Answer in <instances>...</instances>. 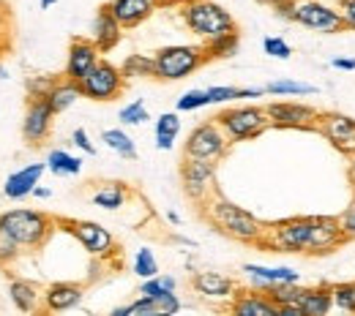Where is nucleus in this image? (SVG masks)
I'll list each match as a JSON object with an SVG mask.
<instances>
[{"label": "nucleus", "instance_id": "nucleus-50", "mask_svg": "<svg viewBox=\"0 0 355 316\" xmlns=\"http://www.w3.org/2000/svg\"><path fill=\"white\" fill-rule=\"evenodd\" d=\"M39 3H42V8H49V6H55L58 0H39Z\"/></svg>", "mask_w": 355, "mask_h": 316}, {"label": "nucleus", "instance_id": "nucleus-31", "mask_svg": "<svg viewBox=\"0 0 355 316\" xmlns=\"http://www.w3.org/2000/svg\"><path fill=\"white\" fill-rule=\"evenodd\" d=\"M126 80H137V77H156V60L153 55H129L121 66Z\"/></svg>", "mask_w": 355, "mask_h": 316}, {"label": "nucleus", "instance_id": "nucleus-14", "mask_svg": "<svg viewBox=\"0 0 355 316\" xmlns=\"http://www.w3.org/2000/svg\"><path fill=\"white\" fill-rule=\"evenodd\" d=\"M52 120H55V112L46 104V98H31L28 109H25V118H22V139L31 147L44 145L52 134Z\"/></svg>", "mask_w": 355, "mask_h": 316}, {"label": "nucleus", "instance_id": "nucleus-44", "mask_svg": "<svg viewBox=\"0 0 355 316\" xmlns=\"http://www.w3.org/2000/svg\"><path fill=\"white\" fill-rule=\"evenodd\" d=\"M342 229H345V234H347V240H355V199L350 202V207L342 213Z\"/></svg>", "mask_w": 355, "mask_h": 316}, {"label": "nucleus", "instance_id": "nucleus-46", "mask_svg": "<svg viewBox=\"0 0 355 316\" xmlns=\"http://www.w3.org/2000/svg\"><path fill=\"white\" fill-rule=\"evenodd\" d=\"M279 314L282 316H306L301 306H282V308H279Z\"/></svg>", "mask_w": 355, "mask_h": 316}, {"label": "nucleus", "instance_id": "nucleus-10", "mask_svg": "<svg viewBox=\"0 0 355 316\" xmlns=\"http://www.w3.org/2000/svg\"><path fill=\"white\" fill-rule=\"evenodd\" d=\"M295 22L322 36H334L345 30V19L339 8L322 0H295Z\"/></svg>", "mask_w": 355, "mask_h": 316}, {"label": "nucleus", "instance_id": "nucleus-20", "mask_svg": "<svg viewBox=\"0 0 355 316\" xmlns=\"http://www.w3.org/2000/svg\"><path fill=\"white\" fill-rule=\"evenodd\" d=\"M8 300L22 314H39V311H44V292H42L39 284H33L28 278H11L8 281Z\"/></svg>", "mask_w": 355, "mask_h": 316}, {"label": "nucleus", "instance_id": "nucleus-15", "mask_svg": "<svg viewBox=\"0 0 355 316\" xmlns=\"http://www.w3.org/2000/svg\"><path fill=\"white\" fill-rule=\"evenodd\" d=\"M191 289L205 300H232L238 292V284L224 272L200 270L191 275Z\"/></svg>", "mask_w": 355, "mask_h": 316}, {"label": "nucleus", "instance_id": "nucleus-25", "mask_svg": "<svg viewBox=\"0 0 355 316\" xmlns=\"http://www.w3.org/2000/svg\"><path fill=\"white\" fill-rule=\"evenodd\" d=\"M80 98H85V95H83V88H80V82H77V80H69V77L63 74V80H58L55 88H52L49 95H46V104L52 106L55 115H63V112L71 109Z\"/></svg>", "mask_w": 355, "mask_h": 316}, {"label": "nucleus", "instance_id": "nucleus-7", "mask_svg": "<svg viewBox=\"0 0 355 316\" xmlns=\"http://www.w3.org/2000/svg\"><path fill=\"white\" fill-rule=\"evenodd\" d=\"M230 136L224 134V129L219 126V120H205L200 126L191 129V134L186 136L183 145V158H205V161H219L227 147H230Z\"/></svg>", "mask_w": 355, "mask_h": 316}, {"label": "nucleus", "instance_id": "nucleus-39", "mask_svg": "<svg viewBox=\"0 0 355 316\" xmlns=\"http://www.w3.org/2000/svg\"><path fill=\"white\" fill-rule=\"evenodd\" d=\"M55 82H58V77H28L25 91L31 98H46L49 91L55 88Z\"/></svg>", "mask_w": 355, "mask_h": 316}, {"label": "nucleus", "instance_id": "nucleus-38", "mask_svg": "<svg viewBox=\"0 0 355 316\" xmlns=\"http://www.w3.org/2000/svg\"><path fill=\"white\" fill-rule=\"evenodd\" d=\"M208 91H186L180 98H178V112H194V109H202L208 106Z\"/></svg>", "mask_w": 355, "mask_h": 316}, {"label": "nucleus", "instance_id": "nucleus-1", "mask_svg": "<svg viewBox=\"0 0 355 316\" xmlns=\"http://www.w3.org/2000/svg\"><path fill=\"white\" fill-rule=\"evenodd\" d=\"M347 243V234L336 216H295L266 226L260 248L276 254H309L325 257Z\"/></svg>", "mask_w": 355, "mask_h": 316}, {"label": "nucleus", "instance_id": "nucleus-49", "mask_svg": "<svg viewBox=\"0 0 355 316\" xmlns=\"http://www.w3.org/2000/svg\"><path fill=\"white\" fill-rule=\"evenodd\" d=\"M167 221H170V224H180V216H178L175 210H167Z\"/></svg>", "mask_w": 355, "mask_h": 316}, {"label": "nucleus", "instance_id": "nucleus-28", "mask_svg": "<svg viewBox=\"0 0 355 316\" xmlns=\"http://www.w3.org/2000/svg\"><path fill=\"white\" fill-rule=\"evenodd\" d=\"M178 134H180V118H178V112H164V115L156 118V147L159 150H173Z\"/></svg>", "mask_w": 355, "mask_h": 316}, {"label": "nucleus", "instance_id": "nucleus-19", "mask_svg": "<svg viewBox=\"0 0 355 316\" xmlns=\"http://www.w3.org/2000/svg\"><path fill=\"white\" fill-rule=\"evenodd\" d=\"M230 311L235 316H282L279 306L260 289L235 292V297L230 300Z\"/></svg>", "mask_w": 355, "mask_h": 316}, {"label": "nucleus", "instance_id": "nucleus-3", "mask_svg": "<svg viewBox=\"0 0 355 316\" xmlns=\"http://www.w3.org/2000/svg\"><path fill=\"white\" fill-rule=\"evenodd\" d=\"M0 224L6 226L17 243L28 251H39L55 232V219H49L42 210H28V207H17V210H6L0 213Z\"/></svg>", "mask_w": 355, "mask_h": 316}, {"label": "nucleus", "instance_id": "nucleus-30", "mask_svg": "<svg viewBox=\"0 0 355 316\" xmlns=\"http://www.w3.org/2000/svg\"><path fill=\"white\" fill-rule=\"evenodd\" d=\"M238 44H241L238 30L222 33V36L205 41V55H208V60H224V57H232L238 52Z\"/></svg>", "mask_w": 355, "mask_h": 316}, {"label": "nucleus", "instance_id": "nucleus-6", "mask_svg": "<svg viewBox=\"0 0 355 316\" xmlns=\"http://www.w3.org/2000/svg\"><path fill=\"white\" fill-rule=\"evenodd\" d=\"M219 126L224 129V134L230 136V142H249L254 136L266 134L270 126L266 106H227L216 115Z\"/></svg>", "mask_w": 355, "mask_h": 316}, {"label": "nucleus", "instance_id": "nucleus-12", "mask_svg": "<svg viewBox=\"0 0 355 316\" xmlns=\"http://www.w3.org/2000/svg\"><path fill=\"white\" fill-rule=\"evenodd\" d=\"M63 226H69L71 237L88 251L96 259H110L118 251V243L112 237V232L107 226L96 224V221H60Z\"/></svg>", "mask_w": 355, "mask_h": 316}, {"label": "nucleus", "instance_id": "nucleus-2", "mask_svg": "<svg viewBox=\"0 0 355 316\" xmlns=\"http://www.w3.org/2000/svg\"><path fill=\"white\" fill-rule=\"evenodd\" d=\"M202 207H205V219L216 226L222 234L243 243V245H260V240L266 234V224L257 216H252L249 210H243L241 205L214 194Z\"/></svg>", "mask_w": 355, "mask_h": 316}, {"label": "nucleus", "instance_id": "nucleus-21", "mask_svg": "<svg viewBox=\"0 0 355 316\" xmlns=\"http://www.w3.org/2000/svg\"><path fill=\"white\" fill-rule=\"evenodd\" d=\"M121 39H123V25L112 17V11L104 3L96 11V19H93V41H96V46L104 55V52H112L115 46L121 44Z\"/></svg>", "mask_w": 355, "mask_h": 316}, {"label": "nucleus", "instance_id": "nucleus-33", "mask_svg": "<svg viewBox=\"0 0 355 316\" xmlns=\"http://www.w3.org/2000/svg\"><path fill=\"white\" fill-rule=\"evenodd\" d=\"M331 297H334V308L345 314H355V281L331 284Z\"/></svg>", "mask_w": 355, "mask_h": 316}, {"label": "nucleus", "instance_id": "nucleus-13", "mask_svg": "<svg viewBox=\"0 0 355 316\" xmlns=\"http://www.w3.org/2000/svg\"><path fill=\"white\" fill-rule=\"evenodd\" d=\"M314 131H320V136H325V142H331V147L342 156H355V118L342 112H320Z\"/></svg>", "mask_w": 355, "mask_h": 316}, {"label": "nucleus", "instance_id": "nucleus-16", "mask_svg": "<svg viewBox=\"0 0 355 316\" xmlns=\"http://www.w3.org/2000/svg\"><path fill=\"white\" fill-rule=\"evenodd\" d=\"M101 60V49L96 46L93 39H74L69 46V55H66V77L69 80H83L90 68Z\"/></svg>", "mask_w": 355, "mask_h": 316}, {"label": "nucleus", "instance_id": "nucleus-43", "mask_svg": "<svg viewBox=\"0 0 355 316\" xmlns=\"http://www.w3.org/2000/svg\"><path fill=\"white\" fill-rule=\"evenodd\" d=\"M336 8L345 19V30H355V0H339Z\"/></svg>", "mask_w": 355, "mask_h": 316}, {"label": "nucleus", "instance_id": "nucleus-36", "mask_svg": "<svg viewBox=\"0 0 355 316\" xmlns=\"http://www.w3.org/2000/svg\"><path fill=\"white\" fill-rule=\"evenodd\" d=\"M132 270L137 278H153V275H159V262H156V257H153V251L150 248H139L137 251V257H134V265Z\"/></svg>", "mask_w": 355, "mask_h": 316}, {"label": "nucleus", "instance_id": "nucleus-18", "mask_svg": "<svg viewBox=\"0 0 355 316\" xmlns=\"http://www.w3.org/2000/svg\"><path fill=\"white\" fill-rule=\"evenodd\" d=\"M85 300V286L74 281H55L44 289V311H71Z\"/></svg>", "mask_w": 355, "mask_h": 316}, {"label": "nucleus", "instance_id": "nucleus-47", "mask_svg": "<svg viewBox=\"0 0 355 316\" xmlns=\"http://www.w3.org/2000/svg\"><path fill=\"white\" fill-rule=\"evenodd\" d=\"M33 196H36V199H49V196H52V188L36 185V188H33Z\"/></svg>", "mask_w": 355, "mask_h": 316}, {"label": "nucleus", "instance_id": "nucleus-48", "mask_svg": "<svg viewBox=\"0 0 355 316\" xmlns=\"http://www.w3.org/2000/svg\"><path fill=\"white\" fill-rule=\"evenodd\" d=\"M347 180H350V185H353L355 191V156H350V164H347Z\"/></svg>", "mask_w": 355, "mask_h": 316}, {"label": "nucleus", "instance_id": "nucleus-41", "mask_svg": "<svg viewBox=\"0 0 355 316\" xmlns=\"http://www.w3.org/2000/svg\"><path fill=\"white\" fill-rule=\"evenodd\" d=\"M235 98H241V88H232V85H214V88H208V101L211 104H230Z\"/></svg>", "mask_w": 355, "mask_h": 316}, {"label": "nucleus", "instance_id": "nucleus-40", "mask_svg": "<svg viewBox=\"0 0 355 316\" xmlns=\"http://www.w3.org/2000/svg\"><path fill=\"white\" fill-rule=\"evenodd\" d=\"M263 49H266V55L276 57V60H290V57H293L290 44H287L284 39H279V36H268V39H263Z\"/></svg>", "mask_w": 355, "mask_h": 316}, {"label": "nucleus", "instance_id": "nucleus-35", "mask_svg": "<svg viewBox=\"0 0 355 316\" xmlns=\"http://www.w3.org/2000/svg\"><path fill=\"white\" fill-rule=\"evenodd\" d=\"M19 254H22V245L17 243V237L6 226L0 224V268L14 265L19 259Z\"/></svg>", "mask_w": 355, "mask_h": 316}, {"label": "nucleus", "instance_id": "nucleus-9", "mask_svg": "<svg viewBox=\"0 0 355 316\" xmlns=\"http://www.w3.org/2000/svg\"><path fill=\"white\" fill-rule=\"evenodd\" d=\"M180 183L191 202L205 205L216 194V161L205 158H183L180 164Z\"/></svg>", "mask_w": 355, "mask_h": 316}, {"label": "nucleus", "instance_id": "nucleus-37", "mask_svg": "<svg viewBox=\"0 0 355 316\" xmlns=\"http://www.w3.org/2000/svg\"><path fill=\"white\" fill-rule=\"evenodd\" d=\"M118 120H121L123 126H142V123H148V120H150V115H148L145 101H142V98H137V101H132V104H126V106L118 112Z\"/></svg>", "mask_w": 355, "mask_h": 316}, {"label": "nucleus", "instance_id": "nucleus-26", "mask_svg": "<svg viewBox=\"0 0 355 316\" xmlns=\"http://www.w3.org/2000/svg\"><path fill=\"white\" fill-rule=\"evenodd\" d=\"M301 308L306 316H325L334 311V297H331V286H306L304 297H301Z\"/></svg>", "mask_w": 355, "mask_h": 316}, {"label": "nucleus", "instance_id": "nucleus-17", "mask_svg": "<svg viewBox=\"0 0 355 316\" xmlns=\"http://www.w3.org/2000/svg\"><path fill=\"white\" fill-rule=\"evenodd\" d=\"M241 270L249 278V286L252 289H260V292H268L276 284H295V281H301V272L295 270V268H287V265L268 268V265H252L249 262Z\"/></svg>", "mask_w": 355, "mask_h": 316}, {"label": "nucleus", "instance_id": "nucleus-24", "mask_svg": "<svg viewBox=\"0 0 355 316\" xmlns=\"http://www.w3.org/2000/svg\"><path fill=\"white\" fill-rule=\"evenodd\" d=\"M129 185L126 183H118V180H110V183H98L90 194V202L101 210H121L129 199Z\"/></svg>", "mask_w": 355, "mask_h": 316}, {"label": "nucleus", "instance_id": "nucleus-42", "mask_svg": "<svg viewBox=\"0 0 355 316\" xmlns=\"http://www.w3.org/2000/svg\"><path fill=\"white\" fill-rule=\"evenodd\" d=\"M71 142H74V147H80L85 156H96V145L90 142V136H88V131H85V129H74Z\"/></svg>", "mask_w": 355, "mask_h": 316}, {"label": "nucleus", "instance_id": "nucleus-23", "mask_svg": "<svg viewBox=\"0 0 355 316\" xmlns=\"http://www.w3.org/2000/svg\"><path fill=\"white\" fill-rule=\"evenodd\" d=\"M46 172V164H28L17 172L8 175V180L3 185V194L8 199H25V196H33V188L42 183V175Z\"/></svg>", "mask_w": 355, "mask_h": 316}, {"label": "nucleus", "instance_id": "nucleus-27", "mask_svg": "<svg viewBox=\"0 0 355 316\" xmlns=\"http://www.w3.org/2000/svg\"><path fill=\"white\" fill-rule=\"evenodd\" d=\"M46 169L52 175H58V178H71V175H80L83 172V158L80 156H71L69 150L55 147L46 156Z\"/></svg>", "mask_w": 355, "mask_h": 316}, {"label": "nucleus", "instance_id": "nucleus-29", "mask_svg": "<svg viewBox=\"0 0 355 316\" xmlns=\"http://www.w3.org/2000/svg\"><path fill=\"white\" fill-rule=\"evenodd\" d=\"M101 142L112 153H118L121 158H129V161L137 158V145H134V139L123 129H107V131H101Z\"/></svg>", "mask_w": 355, "mask_h": 316}, {"label": "nucleus", "instance_id": "nucleus-4", "mask_svg": "<svg viewBox=\"0 0 355 316\" xmlns=\"http://www.w3.org/2000/svg\"><path fill=\"white\" fill-rule=\"evenodd\" d=\"M183 22L194 36H200L205 41L216 39L222 33L238 30L232 14L224 6L214 3V0H186L183 3Z\"/></svg>", "mask_w": 355, "mask_h": 316}, {"label": "nucleus", "instance_id": "nucleus-11", "mask_svg": "<svg viewBox=\"0 0 355 316\" xmlns=\"http://www.w3.org/2000/svg\"><path fill=\"white\" fill-rule=\"evenodd\" d=\"M266 112L273 129L311 131V129H317V120H320V112L309 104H301V101H270Z\"/></svg>", "mask_w": 355, "mask_h": 316}, {"label": "nucleus", "instance_id": "nucleus-5", "mask_svg": "<svg viewBox=\"0 0 355 316\" xmlns=\"http://www.w3.org/2000/svg\"><path fill=\"white\" fill-rule=\"evenodd\" d=\"M153 60H156V77L153 80L178 82V80L191 77L202 63H208V55H205V46L173 44V46H162L153 55Z\"/></svg>", "mask_w": 355, "mask_h": 316}, {"label": "nucleus", "instance_id": "nucleus-34", "mask_svg": "<svg viewBox=\"0 0 355 316\" xmlns=\"http://www.w3.org/2000/svg\"><path fill=\"white\" fill-rule=\"evenodd\" d=\"M178 281L173 275H153V278H145L142 286H139V295L142 297H159V295H167V292H175Z\"/></svg>", "mask_w": 355, "mask_h": 316}, {"label": "nucleus", "instance_id": "nucleus-45", "mask_svg": "<svg viewBox=\"0 0 355 316\" xmlns=\"http://www.w3.org/2000/svg\"><path fill=\"white\" fill-rule=\"evenodd\" d=\"M331 66L336 71H355V57H334Z\"/></svg>", "mask_w": 355, "mask_h": 316}, {"label": "nucleus", "instance_id": "nucleus-32", "mask_svg": "<svg viewBox=\"0 0 355 316\" xmlns=\"http://www.w3.org/2000/svg\"><path fill=\"white\" fill-rule=\"evenodd\" d=\"M268 95H314L317 88L301 80H273L266 85Z\"/></svg>", "mask_w": 355, "mask_h": 316}, {"label": "nucleus", "instance_id": "nucleus-22", "mask_svg": "<svg viewBox=\"0 0 355 316\" xmlns=\"http://www.w3.org/2000/svg\"><path fill=\"white\" fill-rule=\"evenodd\" d=\"M159 0H110L107 8L112 11V17L123 25V28H137L145 19H150V14L156 11Z\"/></svg>", "mask_w": 355, "mask_h": 316}, {"label": "nucleus", "instance_id": "nucleus-51", "mask_svg": "<svg viewBox=\"0 0 355 316\" xmlns=\"http://www.w3.org/2000/svg\"><path fill=\"white\" fill-rule=\"evenodd\" d=\"M0 80H8V71H6L3 66H0Z\"/></svg>", "mask_w": 355, "mask_h": 316}, {"label": "nucleus", "instance_id": "nucleus-8", "mask_svg": "<svg viewBox=\"0 0 355 316\" xmlns=\"http://www.w3.org/2000/svg\"><path fill=\"white\" fill-rule=\"evenodd\" d=\"M80 88H83V95L90 98V101H115L123 88H126V77L118 66H112L110 60H98L88 74L80 80Z\"/></svg>", "mask_w": 355, "mask_h": 316}]
</instances>
